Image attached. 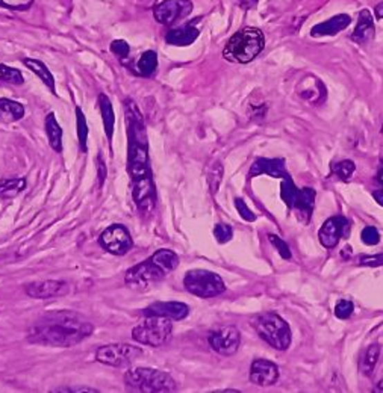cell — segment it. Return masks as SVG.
<instances>
[{"mask_svg":"<svg viewBox=\"0 0 383 393\" xmlns=\"http://www.w3.org/2000/svg\"><path fill=\"white\" fill-rule=\"evenodd\" d=\"M355 170H356V166L352 160H342V162L333 165V168H332L333 174L337 175L338 179H341L342 182H347L350 178H352V174L355 173Z\"/></svg>","mask_w":383,"mask_h":393,"instance_id":"33","label":"cell"},{"mask_svg":"<svg viewBox=\"0 0 383 393\" xmlns=\"http://www.w3.org/2000/svg\"><path fill=\"white\" fill-rule=\"evenodd\" d=\"M94 327L75 311L59 310L44 315L30 327L28 341L46 347L68 348L93 334Z\"/></svg>","mask_w":383,"mask_h":393,"instance_id":"1","label":"cell"},{"mask_svg":"<svg viewBox=\"0 0 383 393\" xmlns=\"http://www.w3.org/2000/svg\"><path fill=\"white\" fill-rule=\"evenodd\" d=\"M264 34L256 28H244L230 37L223 50L225 59L234 64H249L264 50Z\"/></svg>","mask_w":383,"mask_h":393,"instance_id":"4","label":"cell"},{"mask_svg":"<svg viewBox=\"0 0 383 393\" xmlns=\"http://www.w3.org/2000/svg\"><path fill=\"white\" fill-rule=\"evenodd\" d=\"M299 95L310 105H320L326 100V86L314 76H308L299 85Z\"/></svg>","mask_w":383,"mask_h":393,"instance_id":"20","label":"cell"},{"mask_svg":"<svg viewBox=\"0 0 383 393\" xmlns=\"http://www.w3.org/2000/svg\"><path fill=\"white\" fill-rule=\"evenodd\" d=\"M241 343V334L235 327H221L209 334L211 348L221 356H234Z\"/></svg>","mask_w":383,"mask_h":393,"instance_id":"13","label":"cell"},{"mask_svg":"<svg viewBox=\"0 0 383 393\" xmlns=\"http://www.w3.org/2000/svg\"><path fill=\"white\" fill-rule=\"evenodd\" d=\"M261 174H268L271 175V178H276V179L290 178L288 171H286L283 159H267V157L256 159L250 168L249 175L250 178H256V175H261Z\"/></svg>","mask_w":383,"mask_h":393,"instance_id":"19","label":"cell"},{"mask_svg":"<svg viewBox=\"0 0 383 393\" xmlns=\"http://www.w3.org/2000/svg\"><path fill=\"white\" fill-rule=\"evenodd\" d=\"M221 175H223V166L220 164H217V165L214 166V170L211 171L209 179H207V182H209V184H211V189H212L214 194H215V192H217L218 184L221 183Z\"/></svg>","mask_w":383,"mask_h":393,"instance_id":"42","label":"cell"},{"mask_svg":"<svg viewBox=\"0 0 383 393\" xmlns=\"http://www.w3.org/2000/svg\"><path fill=\"white\" fill-rule=\"evenodd\" d=\"M359 265H362V267H383V251L374 256H362L359 259Z\"/></svg>","mask_w":383,"mask_h":393,"instance_id":"41","label":"cell"},{"mask_svg":"<svg viewBox=\"0 0 383 393\" xmlns=\"http://www.w3.org/2000/svg\"><path fill=\"white\" fill-rule=\"evenodd\" d=\"M171 333V319L164 316L146 315L144 319H141L140 323L133 327L132 338L135 342L158 348L170 341Z\"/></svg>","mask_w":383,"mask_h":393,"instance_id":"7","label":"cell"},{"mask_svg":"<svg viewBox=\"0 0 383 393\" xmlns=\"http://www.w3.org/2000/svg\"><path fill=\"white\" fill-rule=\"evenodd\" d=\"M353 303L348 301V300H341L338 301L337 306H335V315L339 319H348L353 314Z\"/></svg>","mask_w":383,"mask_h":393,"instance_id":"35","label":"cell"},{"mask_svg":"<svg viewBox=\"0 0 383 393\" xmlns=\"http://www.w3.org/2000/svg\"><path fill=\"white\" fill-rule=\"evenodd\" d=\"M350 21H352V17H350V15L338 14L324 23H318V25H315L312 29H310V35L315 38L335 35V34H338V32L344 30L350 25Z\"/></svg>","mask_w":383,"mask_h":393,"instance_id":"22","label":"cell"},{"mask_svg":"<svg viewBox=\"0 0 383 393\" xmlns=\"http://www.w3.org/2000/svg\"><path fill=\"white\" fill-rule=\"evenodd\" d=\"M179 267L178 254L171 250H158L147 260L135 265L126 272L124 282L132 289L146 291L161 282L167 276Z\"/></svg>","mask_w":383,"mask_h":393,"instance_id":"3","label":"cell"},{"mask_svg":"<svg viewBox=\"0 0 383 393\" xmlns=\"http://www.w3.org/2000/svg\"><path fill=\"white\" fill-rule=\"evenodd\" d=\"M362 242L365 245H377L379 244V240H380V235H379V231L376 227H365L362 230Z\"/></svg>","mask_w":383,"mask_h":393,"instance_id":"39","label":"cell"},{"mask_svg":"<svg viewBox=\"0 0 383 393\" xmlns=\"http://www.w3.org/2000/svg\"><path fill=\"white\" fill-rule=\"evenodd\" d=\"M281 197L286 206L295 209L300 215L306 216V220L310 218L315 203V191L312 188L299 189L290 175V178L283 179L281 184Z\"/></svg>","mask_w":383,"mask_h":393,"instance_id":"10","label":"cell"},{"mask_svg":"<svg viewBox=\"0 0 383 393\" xmlns=\"http://www.w3.org/2000/svg\"><path fill=\"white\" fill-rule=\"evenodd\" d=\"M99 106H100L102 118H103V126H105L106 138L111 141V140H113V135H114L115 115H114L113 103H111V100L108 99L106 94H100V97H99Z\"/></svg>","mask_w":383,"mask_h":393,"instance_id":"26","label":"cell"},{"mask_svg":"<svg viewBox=\"0 0 383 393\" xmlns=\"http://www.w3.org/2000/svg\"><path fill=\"white\" fill-rule=\"evenodd\" d=\"M279 380V367L270 360L258 358L250 367V381L256 386H273Z\"/></svg>","mask_w":383,"mask_h":393,"instance_id":"17","label":"cell"},{"mask_svg":"<svg viewBox=\"0 0 383 393\" xmlns=\"http://www.w3.org/2000/svg\"><path fill=\"white\" fill-rule=\"evenodd\" d=\"M183 286L191 295L200 298H214L226 291L223 278L212 271L191 269L183 277Z\"/></svg>","mask_w":383,"mask_h":393,"instance_id":"8","label":"cell"},{"mask_svg":"<svg viewBox=\"0 0 383 393\" xmlns=\"http://www.w3.org/2000/svg\"><path fill=\"white\" fill-rule=\"evenodd\" d=\"M25 292L30 298L49 300L64 296L70 292V286L66 282H57V280H44V282H32L25 286Z\"/></svg>","mask_w":383,"mask_h":393,"instance_id":"15","label":"cell"},{"mask_svg":"<svg viewBox=\"0 0 383 393\" xmlns=\"http://www.w3.org/2000/svg\"><path fill=\"white\" fill-rule=\"evenodd\" d=\"M25 117V106L10 99H0V123H15Z\"/></svg>","mask_w":383,"mask_h":393,"instance_id":"24","label":"cell"},{"mask_svg":"<svg viewBox=\"0 0 383 393\" xmlns=\"http://www.w3.org/2000/svg\"><path fill=\"white\" fill-rule=\"evenodd\" d=\"M374 392H376V393H383V380L377 384L376 389H374Z\"/></svg>","mask_w":383,"mask_h":393,"instance_id":"47","label":"cell"},{"mask_svg":"<svg viewBox=\"0 0 383 393\" xmlns=\"http://www.w3.org/2000/svg\"><path fill=\"white\" fill-rule=\"evenodd\" d=\"M188 314H189V307L185 303H179V301H158L150 304V306L144 310V315L164 316L173 320L185 319Z\"/></svg>","mask_w":383,"mask_h":393,"instance_id":"18","label":"cell"},{"mask_svg":"<svg viewBox=\"0 0 383 393\" xmlns=\"http://www.w3.org/2000/svg\"><path fill=\"white\" fill-rule=\"evenodd\" d=\"M133 200L142 215H150L156 206V191L151 175L133 180Z\"/></svg>","mask_w":383,"mask_h":393,"instance_id":"14","label":"cell"},{"mask_svg":"<svg viewBox=\"0 0 383 393\" xmlns=\"http://www.w3.org/2000/svg\"><path fill=\"white\" fill-rule=\"evenodd\" d=\"M382 135H383V126H382Z\"/></svg>","mask_w":383,"mask_h":393,"instance_id":"48","label":"cell"},{"mask_svg":"<svg viewBox=\"0 0 383 393\" xmlns=\"http://www.w3.org/2000/svg\"><path fill=\"white\" fill-rule=\"evenodd\" d=\"M77 115V138L81 144V150L86 151V138H88V126H86V119L81 108H76Z\"/></svg>","mask_w":383,"mask_h":393,"instance_id":"32","label":"cell"},{"mask_svg":"<svg viewBox=\"0 0 383 393\" xmlns=\"http://www.w3.org/2000/svg\"><path fill=\"white\" fill-rule=\"evenodd\" d=\"M111 52H113L118 59H126L131 53V47L123 39H115V41L111 43Z\"/></svg>","mask_w":383,"mask_h":393,"instance_id":"36","label":"cell"},{"mask_svg":"<svg viewBox=\"0 0 383 393\" xmlns=\"http://www.w3.org/2000/svg\"><path fill=\"white\" fill-rule=\"evenodd\" d=\"M158 68V55L155 50H147L141 55V58L137 62V73L140 76L149 77Z\"/></svg>","mask_w":383,"mask_h":393,"instance_id":"29","label":"cell"},{"mask_svg":"<svg viewBox=\"0 0 383 393\" xmlns=\"http://www.w3.org/2000/svg\"><path fill=\"white\" fill-rule=\"evenodd\" d=\"M0 82H6L11 85H23L25 77L20 73L17 68H11L8 66L0 64Z\"/></svg>","mask_w":383,"mask_h":393,"instance_id":"31","label":"cell"},{"mask_svg":"<svg viewBox=\"0 0 383 393\" xmlns=\"http://www.w3.org/2000/svg\"><path fill=\"white\" fill-rule=\"evenodd\" d=\"M34 0H0V6L12 11H25L32 5Z\"/></svg>","mask_w":383,"mask_h":393,"instance_id":"37","label":"cell"},{"mask_svg":"<svg viewBox=\"0 0 383 393\" xmlns=\"http://www.w3.org/2000/svg\"><path fill=\"white\" fill-rule=\"evenodd\" d=\"M126 386L132 390L144 393H159V392H174L176 381L171 376L158 369L151 367H135L124 375Z\"/></svg>","mask_w":383,"mask_h":393,"instance_id":"5","label":"cell"},{"mask_svg":"<svg viewBox=\"0 0 383 393\" xmlns=\"http://www.w3.org/2000/svg\"><path fill=\"white\" fill-rule=\"evenodd\" d=\"M46 132H47V138H49L50 147L57 151V153H61L62 151V129L58 124L57 118H55V114H49L46 117Z\"/></svg>","mask_w":383,"mask_h":393,"instance_id":"27","label":"cell"},{"mask_svg":"<svg viewBox=\"0 0 383 393\" xmlns=\"http://www.w3.org/2000/svg\"><path fill=\"white\" fill-rule=\"evenodd\" d=\"M348 233V221L344 216H332V218L327 220L323 227L318 231V239L323 247L326 248H333L339 242V239L342 236H346Z\"/></svg>","mask_w":383,"mask_h":393,"instance_id":"16","label":"cell"},{"mask_svg":"<svg viewBox=\"0 0 383 393\" xmlns=\"http://www.w3.org/2000/svg\"><path fill=\"white\" fill-rule=\"evenodd\" d=\"M99 242L103 250L114 256H123L133 247L132 236L122 224H113L109 226L99 238Z\"/></svg>","mask_w":383,"mask_h":393,"instance_id":"11","label":"cell"},{"mask_svg":"<svg viewBox=\"0 0 383 393\" xmlns=\"http://www.w3.org/2000/svg\"><path fill=\"white\" fill-rule=\"evenodd\" d=\"M373 198L376 200V202L383 206V189H377V191H374L373 192Z\"/></svg>","mask_w":383,"mask_h":393,"instance_id":"43","label":"cell"},{"mask_svg":"<svg viewBox=\"0 0 383 393\" xmlns=\"http://www.w3.org/2000/svg\"><path fill=\"white\" fill-rule=\"evenodd\" d=\"M214 236L220 244H226L234 236L232 227L227 226V224H217V226H215V229H214Z\"/></svg>","mask_w":383,"mask_h":393,"instance_id":"34","label":"cell"},{"mask_svg":"<svg viewBox=\"0 0 383 393\" xmlns=\"http://www.w3.org/2000/svg\"><path fill=\"white\" fill-rule=\"evenodd\" d=\"M374 37V20L368 10L359 12L357 25L352 34V39L357 44H366Z\"/></svg>","mask_w":383,"mask_h":393,"instance_id":"23","label":"cell"},{"mask_svg":"<svg viewBox=\"0 0 383 393\" xmlns=\"http://www.w3.org/2000/svg\"><path fill=\"white\" fill-rule=\"evenodd\" d=\"M377 180L380 183H383V159L380 160V165H379V171H377Z\"/></svg>","mask_w":383,"mask_h":393,"instance_id":"46","label":"cell"},{"mask_svg":"<svg viewBox=\"0 0 383 393\" xmlns=\"http://www.w3.org/2000/svg\"><path fill=\"white\" fill-rule=\"evenodd\" d=\"M235 207H236L238 213L241 215L245 221L253 222L254 220H256V215H254V213L249 209V207H247V204L244 203V200L236 198V200H235Z\"/></svg>","mask_w":383,"mask_h":393,"instance_id":"40","label":"cell"},{"mask_svg":"<svg viewBox=\"0 0 383 393\" xmlns=\"http://www.w3.org/2000/svg\"><path fill=\"white\" fill-rule=\"evenodd\" d=\"M252 324L256 333L261 336V339H264L273 348L279 351L290 348L291 328L286 324V320H283L277 314H273V311L261 314L253 318Z\"/></svg>","mask_w":383,"mask_h":393,"instance_id":"6","label":"cell"},{"mask_svg":"<svg viewBox=\"0 0 383 393\" xmlns=\"http://www.w3.org/2000/svg\"><path fill=\"white\" fill-rule=\"evenodd\" d=\"M197 20H200V19H197ZM197 20L191 21L189 25L183 26V28L171 29L170 32H167L165 41L171 46H178V47H185V46L193 44L198 38V34H200V30L194 26Z\"/></svg>","mask_w":383,"mask_h":393,"instance_id":"21","label":"cell"},{"mask_svg":"<svg viewBox=\"0 0 383 393\" xmlns=\"http://www.w3.org/2000/svg\"><path fill=\"white\" fill-rule=\"evenodd\" d=\"M26 179L25 178H14L5 179L0 182V198H14L23 191L26 189Z\"/></svg>","mask_w":383,"mask_h":393,"instance_id":"28","label":"cell"},{"mask_svg":"<svg viewBox=\"0 0 383 393\" xmlns=\"http://www.w3.org/2000/svg\"><path fill=\"white\" fill-rule=\"evenodd\" d=\"M191 11H193L191 0H162L161 3L155 6L153 15L158 23L170 26L176 21L188 17Z\"/></svg>","mask_w":383,"mask_h":393,"instance_id":"12","label":"cell"},{"mask_svg":"<svg viewBox=\"0 0 383 393\" xmlns=\"http://www.w3.org/2000/svg\"><path fill=\"white\" fill-rule=\"evenodd\" d=\"M126 122L127 135H129V173L132 180L147 178L150 174L149 166V144L144 119L135 102L126 99Z\"/></svg>","mask_w":383,"mask_h":393,"instance_id":"2","label":"cell"},{"mask_svg":"<svg viewBox=\"0 0 383 393\" xmlns=\"http://www.w3.org/2000/svg\"><path fill=\"white\" fill-rule=\"evenodd\" d=\"M256 3H258V0H241V6L245 8V10L256 6Z\"/></svg>","mask_w":383,"mask_h":393,"instance_id":"44","label":"cell"},{"mask_svg":"<svg viewBox=\"0 0 383 393\" xmlns=\"http://www.w3.org/2000/svg\"><path fill=\"white\" fill-rule=\"evenodd\" d=\"M374 12H376L377 19H383V2L376 6V10H374Z\"/></svg>","mask_w":383,"mask_h":393,"instance_id":"45","label":"cell"},{"mask_svg":"<svg viewBox=\"0 0 383 393\" xmlns=\"http://www.w3.org/2000/svg\"><path fill=\"white\" fill-rule=\"evenodd\" d=\"M379 356H380V347L377 343H374V345H371V347L366 348L365 354L362 356L361 365H359V367H361V372L364 375L370 376L373 374L374 367H376V365H377Z\"/></svg>","mask_w":383,"mask_h":393,"instance_id":"30","label":"cell"},{"mask_svg":"<svg viewBox=\"0 0 383 393\" xmlns=\"http://www.w3.org/2000/svg\"><path fill=\"white\" fill-rule=\"evenodd\" d=\"M268 239H270V242H271V244H273V245L277 248L279 254H281L283 259H286V260H290V259H291V251H290V247H288V245H286L285 240H282L281 238L276 236V235H268Z\"/></svg>","mask_w":383,"mask_h":393,"instance_id":"38","label":"cell"},{"mask_svg":"<svg viewBox=\"0 0 383 393\" xmlns=\"http://www.w3.org/2000/svg\"><path fill=\"white\" fill-rule=\"evenodd\" d=\"M141 356H142V349L131 343H111L105 345V347H100L97 351H95V358H97V362L113 367L129 366Z\"/></svg>","mask_w":383,"mask_h":393,"instance_id":"9","label":"cell"},{"mask_svg":"<svg viewBox=\"0 0 383 393\" xmlns=\"http://www.w3.org/2000/svg\"><path fill=\"white\" fill-rule=\"evenodd\" d=\"M23 64L32 71V73H35L39 79L43 80V84L49 88L52 91V94L57 95V90H55V79L53 75L50 73V70L46 67V64L43 61H38V59H32V58H25L23 59Z\"/></svg>","mask_w":383,"mask_h":393,"instance_id":"25","label":"cell"}]
</instances>
